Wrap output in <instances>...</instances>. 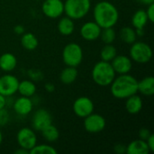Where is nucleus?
I'll return each mask as SVG.
<instances>
[{
    "label": "nucleus",
    "mask_w": 154,
    "mask_h": 154,
    "mask_svg": "<svg viewBox=\"0 0 154 154\" xmlns=\"http://www.w3.org/2000/svg\"><path fill=\"white\" fill-rule=\"evenodd\" d=\"M115 152L117 154L126 153V145L123 143H117L115 145Z\"/></svg>",
    "instance_id": "obj_34"
},
{
    "label": "nucleus",
    "mask_w": 154,
    "mask_h": 154,
    "mask_svg": "<svg viewBox=\"0 0 154 154\" xmlns=\"http://www.w3.org/2000/svg\"><path fill=\"white\" fill-rule=\"evenodd\" d=\"M111 65L116 73L126 74L129 73L133 68V60L130 57L125 55H116L111 61Z\"/></svg>",
    "instance_id": "obj_14"
},
{
    "label": "nucleus",
    "mask_w": 154,
    "mask_h": 154,
    "mask_svg": "<svg viewBox=\"0 0 154 154\" xmlns=\"http://www.w3.org/2000/svg\"><path fill=\"white\" fill-rule=\"evenodd\" d=\"M110 86L111 94L117 99H126L138 92V80L129 73L115 78Z\"/></svg>",
    "instance_id": "obj_2"
},
{
    "label": "nucleus",
    "mask_w": 154,
    "mask_h": 154,
    "mask_svg": "<svg viewBox=\"0 0 154 154\" xmlns=\"http://www.w3.org/2000/svg\"><path fill=\"white\" fill-rule=\"evenodd\" d=\"M45 89H46L48 92H53L54 89H55V86H54L52 83H51V82L46 83V84H45Z\"/></svg>",
    "instance_id": "obj_38"
},
{
    "label": "nucleus",
    "mask_w": 154,
    "mask_h": 154,
    "mask_svg": "<svg viewBox=\"0 0 154 154\" xmlns=\"http://www.w3.org/2000/svg\"><path fill=\"white\" fill-rule=\"evenodd\" d=\"M6 106V97L0 94V109L5 108Z\"/></svg>",
    "instance_id": "obj_37"
},
{
    "label": "nucleus",
    "mask_w": 154,
    "mask_h": 154,
    "mask_svg": "<svg viewBox=\"0 0 154 154\" xmlns=\"http://www.w3.org/2000/svg\"><path fill=\"white\" fill-rule=\"evenodd\" d=\"M119 36H120V39L127 44L134 43V42H136V39H137L135 29L133 27H129V26L123 27L120 30Z\"/></svg>",
    "instance_id": "obj_25"
},
{
    "label": "nucleus",
    "mask_w": 154,
    "mask_h": 154,
    "mask_svg": "<svg viewBox=\"0 0 154 154\" xmlns=\"http://www.w3.org/2000/svg\"><path fill=\"white\" fill-rule=\"evenodd\" d=\"M146 143L150 149V152H154V135L152 134L150 135V137L146 140Z\"/></svg>",
    "instance_id": "obj_35"
},
{
    "label": "nucleus",
    "mask_w": 154,
    "mask_h": 154,
    "mask_svg": "<svg viewBox=\"0 0 154 154\" xmlns=\"http://www.w3.org/2000/svg\"><path fill=\"white\" fill-rule=\"evenodd\" d=\"M10 121V115L8 111L5 108L0 109V127H3L8 124Z\"/></svg>",
    "instance_id": "obj_30"
},
{
    "label": "nucleus",
    "mask_w": 154,
    "mask_h": 154,
    "mask_svg": "<svg viewBox=\"0 0 154 154\" xmlns=\"http://www.w3.org/2000/svg\"><path fill=\"white\" fill-rule=\"evenodd\" d=\"M90 7L91 0H66L64 2V13L73 20L84 18Z\"/></svg>",
    "instance_id": "obj_4"
},
{
    "label": "nucleus",
    "mask_w": 154,
    "mask_h": 154,
    "mask_svg": "<svg viewBox=\"0 0 154 154\" xmlns=\"http://www.w3.org/2000/svg\"><path fill=\"white\" fill-rule=\"evenodd\" d=\"M143 99L137 94H134L126 98L125 101V109L131 115H137L143 109Z\"/></svg>",
    "instance_id": "obj_16"
},
{
    "label": "nucleus",
    "mask_w": 154,
    "mask_h": 154,
    "mask_svg": "<svg viewBox=\"0 0 154 154\" xmlns=\"http://www.w3.org/2000/svg\"><path fill=\"white\" fill-rule=\"evenodd\" d=\"M17 92H19L21 96L32 97L34 96L36 92V85L34 84L32 80L24 79V80L19 81Z\"/></svg>",
    "instance_id": "obj_22"
},
{
    "label": "nucleus",
    "mask_w": 154,
    "mask_h": 154,
    "mask_svg": "<svg viewBox=\"0 0 154 154\" xmlns=\"http://www.w3.org/2000/svg\"><path fill=\"white\" fill-rule=\"evenodd\" d=\"M101 30L102 28L95 21L86 22L80 28V35L85 41L93 42L99 38Z\"/></svg>",
    "instance_id": "obj_13"
},
{
    "label": "nucleus",
    "mask_w": 154,
    "mask_h": 154,
    "mask_svg": "<svg viewBox=\"0 0 154 154\" xmlns=\"http://www.w3.org/2000/svg\"><path fill=\"white\" fill-rule=\"evenodd\" d=\"M116 74L111 62L108 61L100 60L97 62L92 69V79L100 87L110 86L116 78Z\"/></svg>",
    "instance_id": "obj_3"
},
{
    "label": "nucleus",
    "mask_w": 154,
    "mask_h": 154,
    "mask_svg": "<svg viewBox=\"0 0 154 154\" xmlns=\"http://www.w3.org/2000/svg\"><path fill=\"white\" fill-rule=\"evenodd\" d=\"M17 66L16 57L10 52H5L0 56V69L5 72L13 71Z\"/></svg>",
    "instance_id": "obj_19"
},
{
    "label": "nucleus",
    "mask_w": 154,
    "mask_h": 154,
    "mask_svg": "<svg viewBox=\"0 0 154 154\" xmlns=\"http://www.w3.org/2000/svg\"><path fill=\"white\" fill-rule=\"evenodd\" d=\"M13 108L14 111L19 116H27L32 112L33 108V103L31 97L22 96L13 103Z\"/></svg>",
    "instance_id": "obj_15"
},
{
    "label": "nucleus",
    "mask_w": 154,
    "mask_h": 154,
    "mask_svg": "<svg viewBox=\"0 0 154 154\" xmlns=\"http://www.w3.org/2000/svg\"><path fill=\"white\" fill-rule=\"evenodd\" d=\"M99 38L105 44H110L113 43L116 38V32L114 29V27H107V28H102Z\"/></svg>",
    "instance_id": "obj_28"
},
{
    "label": "nucleus",
    "mask_w": 154,
    "mask_h": 154,
    "mask_svg": "<svg viewBox=\"0 0 154 154\" xmlns=\"http://www.w3.org/2000/svg\"><path fill=\"white\" fill-rule=\"evenodd\" d=\"M148 22H149V20H148L147 14H146V11L143 9L137 10L132 17V24L135 30L144 29V27L146 26Z\"/></svg>",
    "instance_id": "obj_23"
},
{
    "label": "nucleus",
    "mask_w": 154,
    "mask_h": 154,
    "mask_svg": "<svg viewBox=\"0 0 154 154\" xmlns=\"http://www.w3.org/2000/svg\"><path fill=\"white\" fill-rule=\"evenodd\" d=\"M2 142H3V134L0 130V145L2 144Z\"/></svg>",
    "instance_id": "obj_41"
},
{
    "label": "nucleus",
    "mask_w": 154,
    "mask_h": 154,
    "mask_svg": "<svg viewBox=\"0 0 154 154\" xmlns=\"http://www.w3.org/2000/svg\"><path fill=\"white\" fill-rule=\"evenodd\" d=\"M16 140L21 148L29 152L37 144V136L34 131L29 127H23L20 129L16 134Z\"/></svg>",
    "instance_id": "obj_7"
},
{
    "label": "nucleus",
    "mask_w": 154,
    "mask_h": 154,
    "mask_svg": "<svg viewBox=\"0 0 154 154\" xmlns=\"http://www.w3.org/2000/svg\"><path fill=\"white\" fill-rule=\"evenodd\" d=\"M147 10L146 11V14L148 17V20L150 23H153L154 22V3L147 5Z\"/></svg>",
    "instance_id": "obj_32"
},
{
    "label": "nucleus",
    "mask_w": 154,
    "mask_h": 154,
    "mask_svg": "<svg viewBox=\"0 0 154 154\" xmlns=\"http://www.w3.org/2000/svg\"><path fill=\"white\" fill-rule=\"evenodd\" d=\"M58 31L59 32L63 35V36H69L71 35L74 31H75V23L74 20L71 19L69 16H64L61 17L59 22H58V25H57Z\"/></svg>",
    "instance_id": "obj_18"
},
{
    "label": "nucleus",
    "mask_w": 154,
    "mask_h": 154,
    "mask_svg": "<svg viewBox=\"0 0 154 154\" xmlns=\"http://www.w3.org/2000/svg\"><path fill=\"white\" fill-rule=\"evenodd\" d=\"M130 58L133 61L140 64L149 62L152 57L151 46L144 42H134L129 51Z\"/></svg>",
    "instance_id": "obj_5"
},
{
    "label": "nucleus",
    "mask_w": 154,
    "mask_h": 154,
    "mask_svg": "<svg viewBox=\"0 0 154 154\" xmlns=\"http://www.w3.org/2000/svg\"><path fill=\"white\" fill-rule=\"evenodd\" d=\"M31 154H57V150L49 144H36L32 149L30 150Z\"/></svg>",
    "instance_id": "obj_29"
},
{
    "label": "nucleus",
    "mask_w": 154,
    "mask_h": 154,
    "mask_svg": "<svg viewBox=\"0 0 154 154\" xmlns=\"http://www.w3.org/2000/svg\"><path fill=\"white\" fill-rule=\"evenodd\" d=\"M139 134V138L140 139H142L143 141H146L150 137V135L152 134V133L147 128H142V129L139 130V134Z\"/></svg>",
    "instance_id": "obj_33"
},
{
    "label": "nucleus",
    "mask_w": 154,
    "mask_h": 154,
    "mask_svg": "<svg viewBox=\"0 0 154 154\" xmlns=\"http://www.w3.org/2000/svg\"><path fill=\"white\" fill-rule=\"evenodd\" d=\"M14 32L16 34H21L22 35L23 33L25 32V28L22 24H17V25H15L14 27Z\"/></svg>",
    "instance_id": "obj_36"
},
{
    "label": "nucleus",
    "mask_w": 154,
    "mask_h": 154,
    "mask_svg": "<svg viewBox=\"0 0 154 154\" xmlns=\"http://www.w3.org/2000/svg\"><path fill=\"white\" fill-rule=\"evenodd\" d=\"M42 137L49 143H54L56 142L60 137V132L56 126H54L52 124L48 125L46 128H44L42 131H41Z\"/></svg>",
    "instance_id": "obj_26"
},
{
    "label": "nucleus",
    "mask_w": 154,
    "mask_h": 154,
    "mask_svg": "<svg viewBox=\"0 0 154 154\" xmlns=\"http://www.w3.org/2000/svg\"><path fill=\"white\" fill-rule=\"evenodd\" d=\"M22 46L27 51H33L38 47L39 41L37 37L32 32H24L22 34L21 38Z\"/></svg>",
    "instance_id": "obj_24"
},
{
    "label": "nucleus",
    "mask_w": 154,
    "mask_h": 154,
    "mask_svg": "<svg viewBox=\"0 0 154 154\" xmlns=\"http://www.w3.org/2000/svg\"><path fill=\"white\" fill-rule=\"evenodd\" d=\"M42 11L51 19L59 18L64 14V2L62 0H45L42 5Z\"/></svg>",
    "instance_id": "obj_10"
},
{
    "label": "nucleus",
    "mask_w": 154,
    "mask_h": 154,
    "mask_svg": "<svg viewBox=\"0 0 154 154\" xmlns=\"http://www.w3.org/2000/svg\"><path fill=\"white\" fill-rule=\"evenodd\" d=\"M51 124H52V116L51 113L44 108L38 109L32 116V125L35 131L41 132Z\"/></svg>",
    "instance_id": "obj_12"
},
{
    "label": "nucleus",
    "mask_w": 154,
    "mask_h": 154,
    "mask_svg": "<svg viewBox=\"0 0 154 154\" xmlns=\"http://www.w3.org/2000/svg\"><path fill=\"white\" fill-rule=\"evenodd\" d=\"M19 79L10 74H5L0 77V94L6 97L14 96L18 90Z\"/></svg>",
    "instance_id": "obj_11"
},
{
    "label": "nucleus",
    "mask_w": 154,
    "mask_h": 154,
    "mask_svg": "<svg viewBox=\"0 0 154 154\" xmlns=\"http://www.w3.org/2000/svg\"><path fill=\"white\" fill-rule=\"evenodd\" d=\"M150 149L146 143V141L142 139L132 141L128 145H126L127 154H149Z\"/></svg>",
    "instance_id": "obj_17"
},
{
    "label": "nucleus",
    "mask_w": 154,
    "mask_h": 154,
    "mask_svg": "<svg viewBox=\"0 0 154 154\" xmlns=\"http://www.w3.org/2000/svg\"><path fill=\"white\" fill-rule=\"evenodd\" d=\"M106 125V119L99 114H90L84 118L85 130L89 134H98L102 132Z\"/></svg>",
    "instance_id": "obj_8"
},
{
    "label": "nucleus",
    "mask_w": 154,
    "mask_h": 154,
    "mask_svg": "<svg viewBox=\"0 0 154 154\" xmlns=\"http://www.w3.org/2000/svg\"><path fill=\"white\" fill-rule=\"evenodd\" d=\"M29 76L32 81H37V80L42 79V74L39 70H35V69L29 70Z\"/></svg>",
    "instance_id": "obj_31"
},
{
    "label": "nucleus",
    "mask_w": 154,
    "mask_h": 154,
    "mask_svg": "<svg viewBox=\"0 0 154 154\" xmlns=\"http://www.w3.org/2000/svg\"><path fill=\"white\" fill-rule=\"evenodd\" d=\"M62 59L66 66L77 68L83 60V50L81 46L76 42L68 43L62 51Z\"/></svg>",
    "instance_id": "obj_6"
},
{
    "label": "nucleus",
    "mask_w": 154,
    "mask_h": 154,
    "mask_svg": "<svg viewBox=\"0 0 154 154\" xmlns=\"http://www.w3.org/2000/svg\"><path fill=\"white\" fill-rule=\"evenodd\" d=\"M79 76V71L75 67L67 66L60 75V80L65 85H70L74 83Z\"/></svg>",
    "instance_id": "obj_21"
},
{
    "label": "nucleus",
    "mask_w": 154,
    "mask_h": 154,
    "mask_svg": "<svg viewBox=\"0 0 154 154\" xmlns=\"http://www.w3.org/2000/svg\"><path fill=\"white\" fill-rule=\"evenodd\" d=\"M94 108L95 106L93 101L88 97H78L72 106L74 114L80 118H85L86 116L92 114L94 112Z\"/></svg>",
    "instance_id": "obj_9"
},
{
    "label": "nucleus",
    "mask_w": 154,
    "mask_h": 154,
    "mask_svg": "<svg viewBox=\"0 0 154 154\" xmlns=\"http://www.w3.org/2000/svg\"><path fill=\"white\" fill-rule=\"evenodd\" d=\"M93 17L101 28L114 27L119 20V12L111 2L100 1L93 9Z\"/></svg>",
    "instance_id": "obj_1"
},
{
    "label": "nucleus",
    "mask_w": 154,
    "mask_h": 154,
    "mask_svg": "<svg viewBox=\"0 0 154 154\" xmlns=\"http://www.w3.org/2000/svg\"><path fill=\"white\" fill-rule=\"evenodd\" d=\"M14 153L15 154H28L29 153V151L25 150V149H23V148H19L18 150L14 151Z\"/></svg>",
    "instance_id": "obj_40"
},
{
    "label": "nucleus",
    "mask_w": 154,
    "mask_h": 154,
    "mask_svg": "<svg viewBox=\"0 0 154 154\" xmlns=\"http://www.w3.org/2000/svg\"><path fill=\"white\" fill-rule=\"evenodd\" d=\"M135 1H137L138 3L144 5H149L154 3V0H135Z\"/></svg>",
    "instance_id": "obj_39"
},
{
    "label": "nucleus",
    "mask_w": 154,
    "mask_h": 154,
    "mask_svg": "<svg viewBox=\"0 0 154 154\" xmlns=\"http://www.w3.org/2000/svg\"><path fill=\"white\" fill-rule=\"evenodd\" d=\"M117 55V50L116 48L112 44H106L100 51V58L101 60L111 62L113 59Z\"/></svg>",
    "instance_id": "obj_27"
},
{
    "label": "nucleus",
    "mask_w": 154,
    "mask_h": 154,
    "mask_svg": "<svg viewBox=\"0 0 154 154\" xmlns=\"http://www.w3.org/2000/svg\"><path fill=\"white\" fill-rule=\"evenodd\" d=\"M138 92L146 97H152L154 94L153 77H145L142 80L138 81Z\"/></svg>",
    "instance_id": "obj_20"
}]
</instances>
